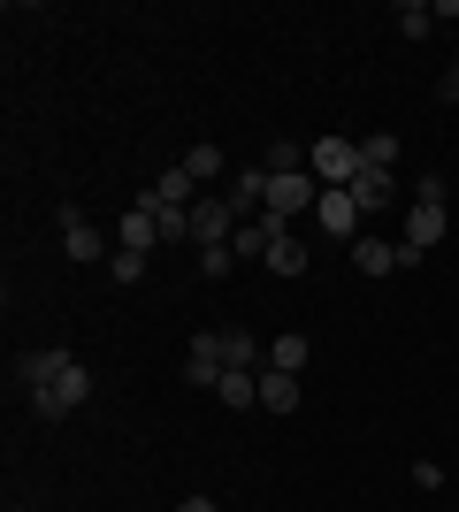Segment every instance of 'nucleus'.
<instances>
[{
    "label": "nucleus",
    "mask_w": 459,
    "mask_h": 512,
    "mask_svg": "<svg viewBox=\"0 0 459 512\" xmlns=\"http://www.w3.org/2000/svg\"><path fill=\"white\" fill-rule=\"evenodd\" d=\"M85 398H92V367L77 360V352H69V360H62V375L31 390V413H39V421H69V413L85 406Z\"/></svg>",
    "instance_id": "nucleus-1"
},
{
    "label": "nucleus",
    "mask_w": 459,
    "mask_h": 512,
    "mask_svg": "<svg viewBox=\"0 0 459 512\" xmlns=\"http://www.w3.org/2000/svg\"><path fill=\"white\" fill-rule=\"evenodd\" d=\"M306 169L322 192H345L352 176H360V138H322V146H306Z\"/></svg>",
    "instance_id": "nucleus-2"
},
{
    "label": "nucleus",
    "mask_w": 459,
    "mask_h": 512,
    "mask_svg": "<svg viewBox=\"0 0 459 512\" xmlns=\"http://www.w3.org/2000/svg\"><path fill=\"white\" fill-rule=\"evenodd\" d=\"M398 245H406V253H437L444 245V199H414V207H406V237H398Z\"/></svg>",
    "instance_id": "nucleus-3"
},
{
    "label": "nucleus",
    "mask_w": 459,
    "mask_h": 512,
    "mask_svg": "<svg viewBox=\"0 0 459 512\" xmlns=\"http://www.w3.org/2000/svg\"><path fill=\"white\" fill-rule=\"evenodd\" d=\"M322 199V184H314V169H299V176H268V214L276 222H291V214H306Z\"/></svg>",
    "instance_id": "nucleus-4"
},
{
    "label": "nucleus",
    "mask_w": 459,
    "mask_h": 512,
    "mask_svg": "<svg viewBox=\"0 0 459 512\" xmlns=\"http://www.w3.org/2000/svg\"><path fill=\"white\" fill-rule=\"evenodd\" d=\"M352 268H360V276H398V268H414V253H406V245H391V237H352Z\"/></svg>",
    "instance_id": "nucleus-5"
},
{
    "label": "nucleus",
    "mask_w": 459,
    "mask_h": 512,
    "mask_svg": "<svg viewBox=\"0 0 459 512\" xmlns=\"http://www.w3.org/2000/svg\"><path fill=\"white\" fill-rule=\"evenodd\" d=\"M222 367H230V360H222V329H199V337H192V360H184V383H192V390H215Z\"/></svg>",
    "instance_id": "nucleus-6"
},
{
    "label": "nucleus",
    "mask_w": 459,
    "mask_h": 512,
    "mask_svg": "<svg viewBox=\"0 0 459 512\" xmlns=\"http://www.w3.org/2000/svg\"><path fill=\"white\" fill-rule=\"evenodd\" d=\"M222 199H230L238 222H261V214H268V169H238L230 184H222Z\"/></svg>",
    "instance_id": "nucleus-7"
},
{
    "label": "nucleus",
    "mask_w": 459,
    "mask_h": 512,
    "mask_svg": "<svg viewBox=\"0 0 459 512\" xmlns=\"http://www.w3.org/2000/svg\"><path fill=\"white\" fill-rule=\"evenodd\" d=\"M230 237H238L230 199H207V192H199V207H192V245H230Z\"/></svg>",
    "instance_id": "nucleus-8"
},
{
    "label": "nucleus",
    "mask_w": 459,
    "mask_h": 512,
    "mask_svg": "<svg viewBox=\"0 0 459 512\" xmlns=\"http://www.w3.org/2000/svg\"><path fill=\"white\" fill-rule=\"evenodd\" d=\"M115 237H123V253H153V245H161V214H153V192L138 199V207H123Z\"/></svg>",
    "instance_id": "nucleus-9"
},
{
    "label": "nucleus",
    "mask_w": 459,
    "mask_h": 512,
    "mask_svg": "<svg viewBox=\"0 0 459 512\" xmlns=\"http://www.w3.org/2000/svg\"><path fill=\"white\" fill-rule=\"evenodd\" d=\"M62 253H69V260H100V268H108V237L92 230L77 207H62Z\"/></svg>",
    "instance_id": "nucleus-10"
},
{
    "label": "nucleus",
    "mask_w": 459,
    "mask_h": 512,
    "mask_svg": "<svg viewBox=\"0 0 459 512\" xmlns=\"http://www.w3.org/2000/svg\"><path fill=\"white\" fill-rule=\"evenodd\" d=\"M314 214H322V237H360V207H352V192H322L314 199Z\"/></svg>",
    "instance_id": "nucleus-11"
},
{
    "label": "nucleus",
    "mask_w": 459,
    "mask_h": 512,
    "mask_svg": "<svg viewBox=\"0 0 459 512\" xmlns=\"http://www.w3.org/2000/svg\"><path fill=\"white\" fill-rule=\"evenodd\" d=\"M153 199H161V207H184V214H192V207H199V176L184 169V161H176V169H161V176H153Z\"/></svg>",
    "instance_id": "nucleus-12"
},
{
    "label": "nucleus",
    "mask_w": 459,
    "mask_h": 512,
    "mask_svg": "<svg viewBox=\"0 0 459 512\" xmlns=\"http://www.w3.org/2000/svg\"><path fill=\"white\" fill-rule=\"evenodd\" d=\"M215 398L222 406H261V375H253V367H222V383H215Z\"/></svg>",
    "instance_id": "nucleus-13"
},
{
    "label": "nucleus",
    "mask_w": 459,
    "mask_h": 512,
    "mask_svg": "<svg viewBox=\"0 0 459 512\" xmlns=\"http://www.w3.org/2000/svg\"><path fill=\"white\" fill-rule=\"evenodd\" d=\"M62 360H69L62 344H46V352H23V360H16V383H23V390L54 383V375H62Z\"/></svg>",
    "instance_id": "nucleus-14"
},
{
    "label": "nucleus",
    "mask_w": 459,
    "mask_h": 512,
    "mask_svg": "<svg viewBox=\"0 0 459 512\" xmlns=\"http://www.w3.org/2000/svg\"><path fill=\"white\" fill-rule=\"evenodd\" d=\"M261 406H268V413H299V375L261 367Z\"/></svg>",
    "instance_id": "nucleus-15"
},
{
    "label": "nucleus",
    "mask_w": 459,
    "mask_h": 512,
    "mask_svg": "<svg viewBox=\"0 0 459 512\" xmlns=\"http://www.w3.org/2000/svg\"><path fill=\"white\" fill-rule=\"evenodd\" d=\"M345 192H352V207H360V214H368V207H391V176H383V169H360Z\"/></svg>",
    "instance_id": "nucleus-16"
},
{
    "label": "nucleus",
    "mask_w": 459,
    "mask_h": 512,
    "mask_svg": "<svg viewBox=\"0 0 459 512\" xmlns=\"http://www.w3.org/2000/svg\"><path fill=\"white\" fill-rule=\"evenodd\" d=\"M261 268H268V276H306V245L284 230L276 245H268V260H261Z\"/></svg>",
    "instance_id": "nucleus-17"
},
{
    "label": "nucleus",
    "mask_w": 459,
    "mask_h": 512,
    "mask_svg": "<svg viewBox=\"0 0 459 512\" xmlns=\"http://www.w3.org/2000/svg\"><path fill=\"white\" fill-rule=\"evenodd\" d=\"M222 360H230V367H253V375H261V337H253V329H222Z\"/></svg>",
    "instance_id": "nucleus-18"
},
{
    "label": "nucleus",
    "mask_w": 459,
    "mask_h": 512,
    "mask_svg": "<svg viewBox=\"0 0 459 512\" xmlns=\"http://www.w3.org/2000/svg\"><path fill=\"white\" fill-rule=\"evenodd\" d=\"M306 352H314V344H306L299 329H284V337L268 344V367H284V375H299V367H306Z\"/></svg>",
    "instance_id": "nucleus-19"
},
{
    "label": "nucleus",
    "mask_w": 459,
    "mask_h": 512,
    "mask_svg": "<svg viewBox=\"0 0 459 512\" xmlns=\"http://www.w3.org/2000/svg\"><path fill=\"white\" fill-rule=\"evenodd\" d=\"M261 169H268V176H299V169H306V146L276 138V146H261Z\"/></svg>",
    "instance_id": "nucleus-20"
},
{
    "label": "nucleus",
    "mask_w": 459,
    "mask_h": 512,
    "mask_svg": "<svg viewBox=\"0 0 459 512\" xmlns=\"http://www.w3.org/2000/svg\"><path fill=\"white\" fill-rule=\"evenodd\" d=\"M391 161H398V138H391V130L360 138V169H383V176H391Z\"/></svg>",
    "instance_id": "nucleus-21"
},
{
    "label": "nucleus",
    "mask_w": 459,
    "mask_h": 512,
    "mask_svg": "<svg viewBox=\"0 0 459 512\" xmlns=\"http://www.w3.org/2000/svg\"><path fill=\"white\" fill-rule=\"evenodd\" d=\"M429 23H437L429 0H406V8H398V31H406V39H429Z\"/></svg>",
    "instance_id": "nucleus-22"
},
{
    "label": "nucleus",
    "mask_w": 459,
    "mask_h": 512,
    "mask_svg": "<svg viewBox=\"0 0 459 512\" xmlns=\"http://www.w3.org/2000/svg\"><path fill=\"white\" fill-rule=\"evenodd\" d=\"M230 268H238V253H230V245H199V276H207V283H222Z\"/></svg>",
    "instance_id": "nucleus-23"
},
{
    "label": "nucleus",
    "mask_w": 459,
    "mask_h": 512,
    "mask_svg": "<svg viewBox=\"0 0 459 512\" xmlns=\"http://www.w3.org/2000/svg\"><path fill=\"white\" fill-rule=\"evenodd\" d=\"M184 169H192L199 184H215V176H222V146H192V153H184Z\"/></svg>",
    "instance_id": "nucleus-24"
},
{
    "label": "nucleus",
    "mask_w": 459,
    "mask_h": 512,
    "mask_svg": "<svg viewBox=\"0 0 459 512\" xmlns=\"http://www.w3.org/2000/svg\"><path fill=\"white\" fill-rule=\"evenodd\" d=\"M108 276L115 283H138V276H146V253H123V245H115V253H108Z\"/></svg>",
    "instance_id": "nucleus-25"
},
{
    "label": "nucleus",
    "mask_w": 459,
    "mask_h": 512,
    "mask_svg": "<svg viewBox=\"0 0 459 512\" xmlns=\"http://www.w3.org/2000/svg\"><path fill=\"white\" fill-rule=\"evenodd\" d=\"M153 214H161V245H169V237H192V214L184 207H161V199H153Z\"/></svg>",
    "instance_id": "nucleus-26"
},
{
    "label": "nucleus",
    "mask_w": 459,
    "mask_h": 512,
    "mask_svg": "<svg viewBox=\"0 0 459 512\" xmlns=\"http://www.w3.org/2000/svg\"><path fill=\"white\" fill-rule=\"evenodd\" d=\"M176 512H222V505H215V497H184Z\"/></svg>",
    "instance_id": "nucleus-27"
}]
</instances>
